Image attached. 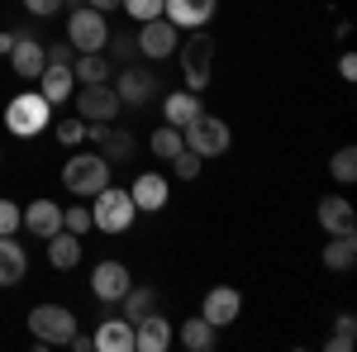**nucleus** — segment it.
I'll use <instances>...</instances> for the list:
<instances>
[{
    "label": "nucleus",
    "instance_id": "2eb2a0df",
    "mask_svg": "<svg viewBox=\"0 0 357 352\" xmlns=\"http://www.w3.org/2000/svg\"><path fill=\"white\" fill-rule=\"evenodd\" d=\"M38 91H43L48 105L72 100V91H77V72H72V62H48V67L38 72Z\"/></svg>",
    "mask_w": 357,
    "mask_h": 352
},
{
    "label": "nucleus",
    "instance_id": "6ab92c4d",
    "mask_svg": "<svg viewBox=\"0 0 357 352\" xmlns=\"http://www.w3.org/2000/svg\"><path fill=\"white\" fill-rule=\"evenodd\" d=\"M314 219H319L324 234H357V210L343 200V195H324L319 210H314Z\"/></svg>",
    "mask_w": 357,
    "mask_h": 352
},
{
    "label": "nucleus",
    "instance_id": "ddd939ff",
    "mask_svg": "<svg viewBox=\"0 0 357 352\" xmlns=\"http://www.w3.org/2000/svg\"><path fill=\"white\" fill-rule=\"evenodd\" d=\"M10 67H15V77H20V82H38V72L48 67V48H43L38 38L20 33V38H15V48H10Z\"/></svg>",
    "mask_w": 357,
    "mask_h": 352
},
{
    "label": "nucleus",
    "instance_id": "9d476101",
    "mask_svg": "<svg viewBox=\"0 0 357 352\" xmlns=\"http://www.w3.org/2000/svg\"><path fill=\"white\" fill-rule=\"evenodd\" d=\"M129 286H134V276H129L124 262H114V257L96 262V271H91V296L100 300V305H119V296H124Z\"/></svg>",
    "mask_w": 357,
    "mask_h": 352
},
{
    "label": "nucleus",
    "instance_id": "58836bf2",
    "mask_svg": "<svg viewBox=\"0 0 357 352\" xmlns=\"http://www.w3.org/2000/svg\"><path fill=\"white\" fill-rule=\"evenodd\" d=\"M91 10H100V15H110V10H119V0H86Z\"/></svg>",
    "mask_w": 357,
    "mask_h": 352
},
{
    "label": "nucleus",
    "instance_id": "72a5a7b5",
    "mask_svg": "<svg viewBox=\"0 0 357 352\" xmlns=\"http://www.w3.org/2000/svg\"><path fill=\"white\" fill-rule=\"evenodd\" d=\"M124 10H129V20L134 24H143V20H158L162 15V0H119Z\"/></svg>",
    "mask_w": 357,
    "mask_h": 352
},
{
    "label": "nucleus",
    "instance_id": "5701e85b",
    "mask_svg": "<svg viewBox=\"0 0 357 352\" xmlns=\"http://www.w3.org/2000/svg\"><path fill=\"white\" fill-rule=\"evenodd\" d=\"M200 109H205V105H200V91H172V95L162 100L167 124H176V129H186V124H191Z\"/></svg>",
    "mask_w": 357,
    "mask_h": 352
},
{
    "label": "nucleus",
    "instance_id": "f704fd0d",
    "mask_svg": "<svg viewBox=\"0 0 357 352\" xmlns=\"http://www.w3.org/2000/svg\"><path fill=\"white\" fill-rule=\"evenodd\" d=\"M20 215H24V210H20L15 200H0V234H15V229H20Z\"/></svg>",
    "mask_w": 357,
    "mask_h": 352
},
{
    "label": "nucleus",
    "instance_id": "f3484780",
    "mask_svg": "<svg viewBox=\"0 0 357 352\" xmlns=\"http://www.w3.org/2000/svg\"><path fill=\"white\" fill-rule=\"evenodd\" d=\"M238 309H243V296H238L234 286H215V291L205 296V305H200V314H205L215 328H229L234 319H238Z\"/></svg>",
    "mask_w": 357,
    "mask_h": 352
},
{
    "label": "nucleus",
    "instance_id": "dca6fc26",
    "mask_svg": "<svg viewBox=\"0 0 357 352\" xmlns=\"http://www.w3.org/2000/svg\"><path fill=\"white\" fill-rule=\"evenodd\" d=\"M167 195H172V186H167L162 171H143L134 186H129V200H134L143 215H158V210L167 205Z\"/></svg>",
    "mask_w": 357,
    "mask_h": 352
},
{
    "label": "nucleus",
    "instance_id": "aec40b11",
    "mask_svg": "<svg viewBox=\"0 0 357 352\" xmlns=\"http://www.w3.org/2000/svg\"><path fill=\"white\" fill-rule=\"evenodd\" d=\"M29 276V252L24 243H15V234H0V286H20Z\"/></svg>",
    "mask_w": 357,
    "mask_h": 352
},
{
    "label": "nucleus",
    "instance_id": "7ed1b4c3",
    "mask_svg": "<svg viewBox=\"0 0 357 352\" xmlns=\"http://www.w3.org/2000/svg\"><path fill=\"white\" fill-rule=\"evenodd\" d=\"M110 171L114 167L100 158V153H72L67 162H62V186L72 190V195H100V190L110 186Z\"/></svg>",
    "mask_w": 357,
    "mask_h": 352
},
{
    "label": "nucleus",
    "instance_id": "a211bd4d",
    "mask_svg": "<svg viewBox=\"0 0 357 352\" xmlns=\"http://www.w3.org/2000/svg\"><path fill=\"white\" fill-rule=\"evenodd\" d=\"M20 224L43 243V238H53L57 229H62V205H57V200H33V205H24Z\"/></svg>",
    "mask_w": 357,
    "mask_h": 352
},
{
    "label": "nucleus",
    "instance_id": "4be33fe9",
    "mask_svg": "<svg viewBox=\"0 0 357 352\" xmlns=\"http://www.w3.org/2000/svg\"><path fill=\"white\" fill-rule=\"evenodd\" d=\"M43 243H48V262H53L57 271H72L77 262H82V238L67 234V229H57L53 238H43Z\"/></svg>",
    "mask_w": 357,
    "mask_h": 352
},
{
    "label": "nucleus",
    "instance_id": "ea45409f",
    "mask_svg": "<svg viewBox=\"0 0 357 352\" xmlns=\"http://www.w3.org/2000/svg\"><path fill=\"white\" fill-rule=\"evenodd\" d=\"M15 38H20V33H0V53L10 57V48H15Z\"/></svg>",
    "mask_w": 357,
    "mask_h": 352
},
{
    "label": "nucleus",
    "instance_id": "e433bc0d",
    "mask_svg": "<svg viewBox=\"0 0 357 352\" xmlns=\"http://www.w3.org/2000/svg\"><path fill=\"white\" fill-rule=\"evenodd\" d=\"M338 77H343V82H353V77H357V57H353V53L338 57Z\"/></svg>",
    "mask_w": 357,
    "mask_h": 352
},
{
    "label": "nucleus",
    "instance_id": "b1692460",
    "mask_svg": "<svg viewBox=\"0 0 357 352\" xmlns=\"http://www.w3.org/2000/svg\"><path fill=\"white\" fill-rule=\"evenodd\" d=\"M353 262H357V234H329V243H324V267L348 271Z\"/></svg>",
    "mask_w": 357,
    "mask_h": 352
},
{
    "label": "nucleus",
    "instance_id": "9b49d317",
    "mask_svg": "<svg viewBox=\"0 0 357 352\" xmlns=\"http://www.w3.org/2000/svg\"><path fill=\"white\" fill-rule=\"evenodd\" d=\"M176 338L172 319H162L158 309H148L143 319H134V352H167Z\"/></svg>",
    "mask_w": 357,
    "mask_h": 352
},
{
    "label": "nucleus",
    "instance_id": "6e6552de",
    "mask_svg": "<svg viewBox=\"0 0 357 352\" xmlns=\"http://www.w3.org/2000/svg\"><path fill=\"white\" fill-rule=\"evenodd\" d=\"M72 100H77V114H82L86 124H110L114 114H119V95H114L110 82H96V86H82V91H72Z\"/></svg>",
    "mask_w": 357,
    "mask_h": 352
},
{
    "label": "nucleus",
    "instance_id": "393cba45",
    "mask_svg": "<svg viewBox=\"0 0 357 352\" xmlns=\"http://www.w3.org/2000/svg\"><path fill=\"white\" fill-rule=\"evenodd\" d=\"M215 333H220V328L210 324L205 314H195V319H186V324L176 328L181 348H191V352H210V348H215Z\"/></svg>",
    "mask_w": 357,
    "mask_h": 352
},
{
    "label": "nucleus",
    "instance_id": "4c0bfd02",
    "mask_svg": "<svg viewBox=\"0 0 357 352\" xmlns=\"http://www.w3.org/2000/svg\"><path fill=\"white\" fill-rule=\"evenodd\" d=\"M110 43H114V53H119V57H134V53H138L134 38H110Z\"/></svg>",
    "mask_w": 357,
    "mask_h": 352
},
{
    "label": "nucleus",
    "instance_id": "f8f14e48",
    "mask_svg": "<svg viewBox=\"0 0 357 352\" xmlns=\"http://www.w3.org/2000/svg\"><path fill=\"white\" fill-rule=\"evenodd\" d=\"M220 10V0H162V20H172L176 29H210Z\"/></svg>",
    "mask_w": 357,
    "mask_h": 352
},
{
    "label": "nucleus",
    "instance_id": "0eeeda50",
    "mask_svg": "<svg viewBox=\"0 0 357 352\" xmlns=\"http://www.w3.org/2000/svg\"><path fill=\"white\" fill-rule=\"evenodd\" d=\"M181 138H186V148L200 153V158H220V153H229V143H234L229 124H224L220 114H205V109H200L191 124L181 129Z\"/></svg>",
    "mask_w": 357,
    "mask_h": 352
},
{
    "label": "nucleus",
    "instance_id": "1a4fd4ad",
    "mask_svg": "<svg viewBox=\"0 0 357 352\" xmlns=\"http://www.w3.org/2000/svg\"><path fill=\"white\" fill-rule=\"evenodd\" d=\"M176 33H181V29L158 15V20H143V24H138V38H134V43H138V53H143V57L162 62V57H172V53H176V43H181Z\"/></svg>",
    "mask_w": 357,
    "mask_h": 352
},
{
    "label": "nucleus",
    "instance_id": "f03ea898",
    "mask_svg": "<svg viewBox=\"0 0 357 352\" xmlns=\"http://www.w3.org/2000/svg\"><path fill=\"white\" fill-rule=\"evenodd\" d=\"M48 124H53V105L43 100V91H20L5 105V129L15 138H38Z\"/></svg>",
    "mask_w": 357,
    "mask_h": 352
},
{
    "label": "nucleus",
    "instance_id": "39448f33",
    "mask_svg": "<svg viewBox=\"0 0 357 352\" xmlns=\"http://www.w3.org/2000/svg\"><path fill=\"white\" fill-rule=\"evenodd\" d=\"M67 43H72V53H105V43H110L105 15L91 10V5H77L67 15Z\"/></svg>",
    "mask_w": 357,
    "mask_h": 352
},
{
    "label": "nucleus",
    "instance_id": "412c9836",
    "mask_svg": "<svg viewBox=\"0 0 357 352\" xmlns=\"http://www.w3.org/2000/svg\"><path fill=\"white\" fill-rule=\"evenodd\" d=\"M91 348L96 352H134V324L119 314V319H105V324L91 333Z\"/></svg>",
    "mask_w": 357,
    "mask_h": 352
},
{
    "label": "nucleus",
    "instance_id": "2f4dec72",
    "mask_svg": "<svg viewBox=\"0 0 357 352\" xmlns=\"http://www.w3.org/2000/svg\"><path fill=\"white\" fill-rule=\"evenodd\" d=\"M62 229L77 234V238L91 234V210H86V205H62Z\"/></svg>",
    "mask_w": 357,
    "mask_h": 352
},
{
    "label": "nucleus",
    "instance_id": "473e14b6",
    "mask_svg": "<svg viewBox=\"0 0 357 352\" xmlns=\"http://www.w3.org/2000/svg\"><path fill=\"white\" fill-rule=\"evenodd\" d=\"M172 167H176V181H195V176H200V167H205V158L191 153V148H181V153L172 158Z\"/></svg>",
    "mask_w": 357,
    "mask_h": 352
},
{
    "label": "nucleus",
    "instance_id": "c756f323",
    "mask_svg": "<svg viewBox=\"0 0 357 352\" xmlns=\"http://www.w3.org/2000/svg\"><path fill=\"white\" fill-rule=\"evenodd\" d=\"M57 134V143H67V148H77V143H86V119L82 114H67L62 124H48Z\"/></svg>",
    "mask_w": 357,
    "mask_h": 352
},
{
    "label": "nucleus",
    "instance_id": "c9c22d12",
    "mask_svg": "<svg viewBox=\"0 0 357 352\" xmlns=\"http://www.w3.org/2000/svg\"><path fill=\"white\" fill-rule=\"evenodd\" d=\"M67 0H24V10L29 15H38V20H48V15H57Z\"/></svg>",
    "mask_w": 357,
    "mask_h": 352
},
{
    "label": "nucleus",
    "instance_id": "f257e3e1",
    "mask_svg": "<svg viewBox=\"0 0 357 352\" xmlns=\"http://www.w3.org/2000/svg\"><path fill=\"white\" fill-rule=\"evenodd\" d=\"M176 62H181V77H186V91H205L210 77H215V38L205 29H186V38L176 43Z\"/></svg>",
    "mask_w": 357,
    "mask_h": 352
},
{
    "label": "nucleus",
    "instance_id": "a878e982",
    "mask_svg": "<svg viewBox=\"0 0 357 352\" xmlns=\"http://www.w3.org/2000/svg\"><path fill=\"white\" fill-rule=\"evenodd\" d=\"M72 72H77V86L110 82V57H105V53H77V62H72Z\"/></svg>",
    "mask_w": 357,
    "mask_h": 352
},
{
    "label": "nucleus",
    "instance_id": "bb28decb",
    "mask_svg": "<svg viewBox=\"0 0 357 352\" xmlns=\"http://www.w3.org/2000/svg\"><path fill=\"white\" fill-rule=\"evenodd\" d=\"M181 148H186V138H181L176 124H162V129H153V138H148V153H153L158 162H172Z\"/></svg>",
    "mask_w": 357,
    "mask_h": 352
},
{
    "label": "nucleus",
    "instance_id": "20e7f679",
    "mask_svg": "<svg viewBox=\"0 0 357 352\" xmlns=\"http://www.w3.org/2000/svg\"><path fill=\"white\" fill-rule=\"evenodd\" d=\"M91 200H96L91 229H100V234H129V224H134V215H138V205L129 200V190L105 186L100 195H91Z\"/></svg>",
    "mask_w": 357,
    "mask_h": 352
},
{
    "label": "nucleus",
    "instance_id": "c85d7f7f",
    "mask_svg": "<svg viewBox=\"0 0 357 352\" xmlns=\"http://www.w3.org/2000/svg\"><path fill=\"white\" fill-rule=\"evenodd\" d=\"M353 343H357V319L353 314H338V319H333L329 352H353Z\"/></svg>",
    "mask_w": 357,
    "mask_h": 352
},
{
    "label": "nucleus",
    "instance_id": "4468645a",
    "mask_svg": "<svg viewBox=\"0 0 357 352\" xmlns=\"http://www.w3.org/2000/svg\"><path fill=\"white\" fill-rule=\"evenodd\" d=\"M110 86H114V95H119V105H148L153 91H158V77L153 72H138V67H124Z\"/></svg>",
    "mask_w": 357,
    "mask_h": 352
},
{
    "label": "nucleus",
    "instance_id": "cd10ccee",
    "mask_svg": "<svg viewBox=\"0 0 357 352\" xmlns=\"http://www.w3.org/2000/svg\"><path fill=\"white\" fill-rule=\"evenodd\" d=\"M119 305H124V319L134 324V319L148 314V309H158V291H148V286H129V291L119 296Z\"/></svg>",
    "mask_w": 357,
    "mask_h": 352
},
{
    "label": "nucleus",
    "instance_id": "423d86ee",
    "mask_svg": "<svg viewBox=\"0 0 357 352\" xmlns=\"http://www.w3.org/2000/svg\"><path fill=\"white\" fill-rule=\"evenodd\" d=\"M29 333L43 343V348H62L72 333H77V314L67 305H33L29 309Z\"/></svg>",
    "mask_w": 357,
    "mask_h": 352
},
{
    "label": "nucleus",
    "instance_id": "7c9ffc66",
    "mask_svg": "<svg viewBox=\"0 0 357 352\" xmlns=\"http://www.w3.org/2000/svg\"><path fill=\"white\" fill-rule=\"evenodd\" d=\"M329 171H333V181H343V186H348V181L357 176V148H338V153H333V162H329Z\"/></svg>",
    "mask_w": 357,
    "mask_h": 352
}]
</instances>
